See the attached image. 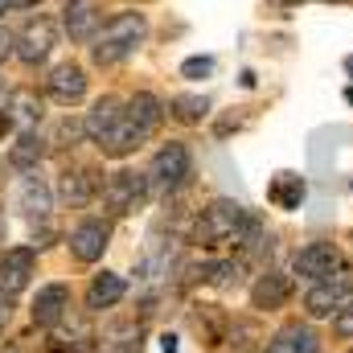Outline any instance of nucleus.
<instances>
[{"label":"nucleus","instance_id":"nucleus-1","mask_svg":"<svg viewBox=\"0 0 353 353\" xmlns=\"http://www.w3.org/2000/svg\"><path fill=\"white\" fill-rule=\"evenodd\" d=\"M247 205H239L234 197H214L201 214H197V222H193V243L197 247H205V251H218V247H234L239 243V234H243V222H247Z\"/></svg>","mask_w":353,"mask_h":353},{"label":"nucleus","instance_id":"nucleus-2","mask_svg":"<svg viewBox=\"0 0 353 353\" xmlns=\"http://www.w3.org/2000/svg\"><path fill=\"white\" fill-rule=\"evenodd\" d=\"M144 33H148L144 12H115L111 21H103L99 37L90 41V58H94L99 66H115V62H123L128 54H136V46L144 41Z\"/></svg>","mask_w":353,"mask_h":353},{"label":"nucleus","instance_id":"nucleus-3","mask_svg":"<svg viewBox=\"0 0 353 353\" xmlns=\"http://www.w3.org/2000/svg\"><path fill=\"white\" fill-rule=\"evenodd\" d=\"M189 181H193V157H189V148H185L181 140L161 144L157 157H152V165H148V185H152V193L173 197V193H181Z\"/></svg>","mask_w":353,"mask_h":353},{"label":"nucleus","instance_id":"nucleus-4","mask_svg":"<svg viewBox=\"0 0 353 353\" xmlns=\"http://www.w3.org/2000/svg\"><path fill=\"white\" fill-rule=\"evenodd\" d=\"M350 300H353V267H345V271H337L333 279L312 283V288L304 292V312H308L312 321H333Z\"/></svg>","mask_w":353,"mask_h":353},{"label":"nucleus","instance_id":"nucleus-5","mask_svg":"<svg viewBox=\"0 0 353 353\" xmlns=\"http://www.w3.org/2000/svg\"><path fill=\"white\" fill-rule=\"evenodd\" d=\"M148 193H152L148 173H136V169H119V173L107 176V185H103V201H107V210H111L115 218L136 214V210L148 201Z\"/></svg>","mask_w":353,"mask_h":353},{"label":"nucleus","instance_id":"nucleus-6","mask_svg":"<svg viewBox=\"0 0 353 353\" xmlns=\"http://www.w3.org/2000/svg\"><path fill=\"white\" fill-rule=\"evenodd\" d=\"M337 271H341V251H337L333 243H325V239L304 243V247L296 251V259H292V275H296V279H304L308 288H312V283L333 279Z\"/></svg>","mask_w":353,"mask_h":353},{"label":"nucleus","instance_id":"nucleus-7","mask_svg":"<svg viewBox=\"0 0 353 353\" xmlns=\"http://www.w3.org/2000/svg\"><path fill=\"white\" fill-rule=\"evenodd\" d=\"M54 46H58V25H54V17H33V21H25V29L17 33V58H21L25 66H41V62L54 54Z\"/></svg>","mask_w":353,"mask_h":353},{"label":"nucleus","instance_id":"nucleus-8","mask_svg":"<svg viewBox=\"0 0 353 353\" xmlns=\"http://www.w3.org/2000/svg\"><path fill=\"white\" fill-rule=\"evenodd\" d=\"M17 210H21L33 226L50 222V210H54V189L46 185V176L37 173V169L21 176V185H17Z\"/></svg>","mask_w":353,"mask_h":353},{"label":"nucleus","instance_id":"nucleus-9","mask_svg":"<svg viewBox=\"0 0 353 353\" xmlns=\"http://www.w3.org/2000/svg\"><path fill=\"white\" fill-rule=\"evenodd\" d=\"M107 243H111V226H107L103 218H83V222L70 230V255H74L79 263H99L103 251H107Z\"/></svg>","mask_w":353,"mask_h":353},{"label":"nucleus","instance_id":"nucleus-10","mask_svg":"<svg viewBox=\"0 0 353 353\" xmlns=\"http://www.w3.org/2000/svg\"><path fill=\"white\" fill-rule=\"evenodd\" d=\"M58 201L62 205H70V210H83V205H90L99 193H103V181H99V173L94 169H66V173L58 176Z\"/></svg>","mask_w":353,"mask_h":353},{"label":"nucleus","instance_id":"nucleus-11","mask_svg":"<svg viewBox=\"0 0 353 353\" xmlns=\"http://www.w3.org/2000/svg\"><path fill=\"white\" fill-rule=\"evenodd\" d=\"M148 136H152V132H144V128L128 115V107H123V115L115 119V128L99 140V152H103V157H111V161H123V157H132Z\"/></svg>","mask_w":353,"mask_h":353},{"label":"nucleus","instance_id":"nucleus-12","mask_svg":"<svg viewBox=\"0 0 353 353\" xmlns=\"http://www.w3.org/2000/svg\"><path fill=\"white\" fill-rule=\"evenodd\" d=\"M70 316V288L66 283H46L33 296V325L37 329H58Z\"/></svg>","mask_w":353,"mask_h":353},{"label":"nucleus","instance_id":"nucleus-13","mask_svg":"<svg viewBox=\"0 0 353 353\" xmlns=\"http://www.w3.org/2000/svg\"><path fill=\"white\" fill-rule=\"evenodd\" d=\"M33 267H37L33 247H8L0 255V288H4V296H21L29 288V279H33Z\"/></svg>","mask_w":353,"mask_h":353},{"label":"nucleus","instance_id":"nucleus-14","mask_svg":"<svg viewBox=\"0 0 353 353\" xmlns=\"http://www.w3.org/2000/svg\"><path fill=\"white\" fill-rule=\"evenodd\" d=\"M263 353H321V337H316L312 325L288 321L263 341Z\"/></svg>","mask_w":353,"mask_h":353},{"label":"nucleus","instance_id":"nucleus-15","mask_svg":"<svg viewBox=\"0 0 353 353\" xmlns=\"http://www.w3.org/2000/svg\"><path fill=\"white\" fill-rule=\"evenodd\" d=\"M46 94H50L54 103H62V107H74V103L87 94V70H83L79 62H62V66H54L50 79H46Z\"/></svg>","mask_w":353,"mask_h":353},{"label":"nucleus","instance_id":"nucleus-16","mask_svg":"<svg viewBox=\"0 0 353 353\" xmlns=\"http://www.w3.org/2000/svg\"><path fill=\"white\" fill-rule=\"evenodd\" d=\"M62 25H66L70 41H94L99 29H103V8H99V0H66Z\"/></svg>","mask_w":353,"mask_h":353},{"label":"nucleus","instance_id":"nucleus-17","mask_svg":"<svg viewBox=\"0 0 353 353\" xmlns=\"http://www.w3.org/2000/svg\"><path fill=\"white\" fill-rule=\"evenodd\" d=\"M243 271H247V259H201V263L185 267L189 283H214V288L243 283Z\"/></svg>","mask_w":353,"mask_h":353},{"label":"nucleus","instance_id":"nucleus-18","mask_svg":"<svg viewBox=\"0 0 353 353\" xmlns=\"http://www.w3.org/2000/svg\"><path fill=\"white\" fill-rule=\"evenodd\" d=\"M288 300H292V275H283V271H263L251 283V308H259V312H275Z\"/></svg>","mask_w":353,"mask_h":353},{"label":"nucleus","instance_id":"nucleus-19","mask_svg":"<svg viewBox=\"0 0 353 353\" xmlns=\"http://www.w3.org/2000/svg\"><path fill=\"white\" fill-rule=\"evenodd\" d=\"M173 239H161V230L148 234V247H144V259H140V279L144 283H161L173 275Z\"/></svg>","mask_w":353,"mask_h":353},{"label":"nucleus","instance_id":"nucleus-20","mask_svg":"<svg viewBox=\"0 0 353 353\" xmlns=\"http://www.w3.org/2000/svg\"><path fill=\"white\" fill-rule=\"evenodd\" d=\"M46 152H50V140L33 128V132H21V136H17V144L8 148V165H12L17 173H33V169L46 161Z\"/></svg>","mask_w":353,"mask_h":353},{"label":"nucleus","instance_id":"nucleus-21","mask_svg":"<svg viewBox=\"0 0 353 353\" xmlns=\"http://www.w3.org/2000/svg\"><path fill=\"white\" fill-rule=\"evenodd\" d=\"M123 115V103L115 99V94H103V99H94L90 103V111L83 115V123H87V140L90 144H99L111 128H115V119Z\"/></svg>","mask_w":353,"mask_h":353},{"label":"nucleus","instance_id":"nucleus-22","mask_svg":"<svg viewBox=\"0 0 353 353\" xmlns=\"http://www.w3.org/2000/svg\"><path fill=\"white\" fill-rule=\"evenodd\" d=\"M123 296H128V283H123V275H115V271H103V275H94V279H90V288H87V308H90V312L115 308Z\"/></svg>","mask_w":353,"mask_h":353},{"label":"nucleus","instance_id":"nucleus-23","mask_svg":"<svg viewBox=\"0 0 353 353\" xmlns=\"http://www.w3.org/2000/svg\"><path fill=\"white\" fill-rule=\"evenodd\" d=\"M123 107H128V115H132V119H136L144 132H157V128H161V119L169 115V107H165L157 94H148V90H136V94H132Z\"/></svg>","mask_w":353,"mask_h":353},{"label":"nucleus","instance_id":"nucleus-24","mask_svg":"<svg viewBox=\"0 0 353 353\" xmlns=\"http://www.w3.org/2000/svg\"><path fill=\"white\" fill-rule=\"evenodd\" d=\"M267 201L275 210H300V201H304V176L275 173V181L267 185Z\"/></svg>","mask_w":353,"mask_h":353},{"label":"nucleus","instance_id":"nucleus-25","mask_svg":"<svg viewBox=\"0 0 353 353\" xmlns=\"http://www.w3.org/2000/svg\"><path fill=\"white\" fill-rule=\"evenodd\" d=\"M8 111H12V123H21V132H33L37 123H41V99L33 94V90H12V99H8Z\"/></svg>","mask_w":353,"mask_h":353},{"label":"nucleus","instance_id":"nucleus-26","mask_svg":"<svg viewBox=\"0 0 353 353\" xmlns=\"http://www.w3.org/2000/svg\"><path fill=\"white\" fill-rule=\"evenodd\" d=\"M165 107H169V115H173L176 123H189V128L201 123V119L210 115V103H205L201 94H173Z\"/></svg>","mask_w":353,"mask_h":353},{"label":"nucleus","instance_id":"nucleus-27","mask_svg":"<svg viewBox=\"0 0 353 353\" xmlns=\"http://www.w3.org/2000/svg\"><path fill=\"white\" fill-rule=\"evenodd\" d=\"M144 329L136 325V321H115V325H107V341L115 345L119 353H140L144 350Z\"/></svg>","mask_w":353,"mask_h":353},{"label":"nucleus","instance_id":"nucleus-28","mask_svg":"<svg viewBox=\"0 0 353 353\" xmlns=\"http://www.w3.org/2000/svg\"><path fill=\"white\" fill-rule=\"evenodd\" d=\"M83 140H87V123L66 115V119H58V128H54V140H50V144H54V148H74V144H83Z\"/></svg>","mask_w":353,"mask_h":353},{"label":"nucleus","instance_id":"nucleus-29","mask_svg":"<svg viewBox=\"0 0 353 353\" xmlns=\"http://www.w3.org/2000/svg\"><path fill=\"white\" fill-rule=\"evenodd\" d=\"M181 74L185 79H205V74H214V58H189V62H181Z\"/></svg>","mask_w":353,"mask_h":353},{"label":"nucleus","instance_id":"nucleus-30","mask_svg":"<svg viewBox=\"0 0 353 353\" xmlns=\"http://www.w3.org/2000/svg\"><path fill=\"white\" fill-rule=\"evenodd\" d=\"M333 333H337V337H353V300L333 316Z\"/></svg>","mask_w":353,"mask_h":353},{"label":"nucleus","instance_id":"nucleus-31","mask_svg":"<svg viewBox=\"0 0 353 353\" xmlns=\"http://www.w3.org/2000/svg\"><path fill=\"white\" fill-rule=\"evenodd\" d=\"M8 54H17V33H8V29L0 25V62H4Z\"/></svg>","mask_w":353,"mask_h":353},{"label":"nucleus","instance_id":"nucleus-32","mask_svg":"<svg viewBox=\"0 0 353 353\" xmlns=\"http://www.w3.org/2000/svg\"><path fill=\"white\" fill-rule=\"evenodd\" d=\"M41 0H0V12H17V8H37Z\"/></svg>","mask_w":353,"mask_h":353},{"label":"nucleus","instance_id":"nucleus-33","mask_svg":"<svg viewBox=\"0 0 353 353\" xmlns=\"http://www.w3.org/2000/svg\"><path fill=\"white\" fill-rule=\"evenodd\" d=\"M8 132H12V111L4 107V111H0V144H4V136H8Z\"/></svg>","mask_w":353,"mask_h":353},{"label":"nucleus","instance_id":"nucleus-34","mask_svg":"<svg viewBox=\"0 0 353 353\" xmlns=\"http://www.w3.org/2000/svg\"><path fill=\"white\" fill-rule=\"evenodd\" d=\"M267 4H275V8H296V4H304V0H267Z\"/></svg>","mask_w":353,"mask_h":353},{"label":"nucleus","instance_id":"nucleus-35","mask_svg":"<svg viewBox=\"0 0 353 353\" xmlns=\"http://www.w3.org/2000/svg\"><path fill=\"white\" fill-rule=\"evenodd\" d=\"M161 350H165V353H176V341H173V337H165V341H161Z\"/></svg>","mask_w":353,"mask_h":353},{"label":"nucleus","instance_id":"nucleus-36","mask_svg":"<svg viewBox=\"0 0 353 353\" xmlns=\"http://www.w3.org/2000/svg\"><path fill=\"white\" fill-rule=\"evenodd\" d=\"M0 243H4V214H0Z\"/></svg>","mask_w":353,"mask_h":353},{"label":"nucleus","instance_id":"nucleus-37","mask_svg":"<svg viewBox=\"0 0 353 353\" xmlns=\"http://www.w3.org/2000/svg\"><path fill=\"white\" fill-rule=\"evenodd\" d=\"M0 94H4V74H0Z\"/></svg>","mask_w":353,"mask_h":353},{"label":"nucleus","instance_id":"nucleus-38","mask_svg":"<svg viewBox=\"0 0 353 353\" xmlns=\"http://www.w3.org/2000/svg\"><path fill=\"white\" fill-rule=\"evenodd\" d=\"M345 70H353V58H350V62H345Z\"/></svg>","mask_w":353,"mask_h":353},{"label":"nucleus","instance_id":"nucleus-39","mask_svg":"<svg viewBox=\"0 0 353 353\" xmlns=\"http://www.w3.org/2000/svg\"><path fill=\"white\" fill-rule=\"evenodd\" d=\"M87 353H103V350H87Z\"/></svg>","mask_w":353,"mask_h":353},{"label":"nucleus","instance_id":"nucleus-40","mask_svg":"<svg viewBox=\"0 0 353 353\" xmlns=\"http://www.w3.org/2000/svg\"><path fill=\"white\" fill-rule=\"evenodd\" d=\"M0 296H4V288H0Z\"/></svg>","mask_w":353,"mask_h":353},{"label":"nucleus","instance_id":"nucleus-41","mask_svg":"<svg viewBox=\"0 0 353 353\" xmlns=\"http://www.w3.org/2000/svg\"><path fill=\"white\" fill-rule=\"evenodd\" d=\"M4 353H12V350H4Z\"/></svg>","mask_w":353,"mask_h":353},{"label":"nucleus","instance_id":"nucleus-42","mask_svg":"<svg viewBox=\"0 0 353 353\" xmlns=\"http://www.w3.org/2000/svg\"><path fill=\"white\" fill-rule=\"evenodd\" d=\"M0 329H4V325H0Z\"/></svg>","mask_w":353,"mask_h":353}]
</instances>
